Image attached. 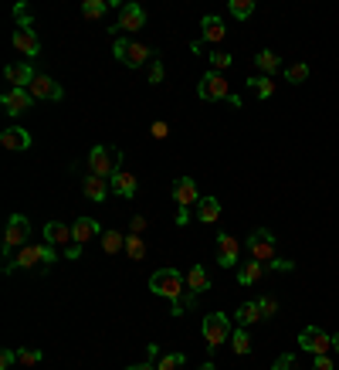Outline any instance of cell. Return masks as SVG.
Segmentation results:
<instances>
[{"instance_id": "6da1fadb", "label": "cell", "mask_w": 339, "mask_h": 370, "mask_svg": "<svg viewBox=\"0 0 339 370\" xmlns=\"http://www.w3.org/2000/svg\"><path fill=\"white\" fill-rule=\"evenodd\" d=\"M150 293L170 299L173 316H184V310H187V299H184V275L177 272V269H156V272L150 275Z\"/></svg>"}, {"instance_id": "7a4b0ae2", "label": "cell", "mask_w": 339, "mask_h": 370, "mask_svg": "<svg viewBox=\"0 0 339 370\" xmlns=\"http://www.w3.org/2000/svg\"><path fill=\"white\" fill-rule=\"evenodd\" d=\"M119 170H122V150H115V146H92V153H89V174L102 177V180H113Z\"/></svg>"}, {"instance_id": "3957f363", "label": "cell", "mask_w": 339, "mask_h": 370, "mask_svg": "<svg viewBox=\"0 0 339 370\" xmlns=\"http://www.w3.org/2000/svg\"><path fill=\"white\" fill-rule=\"evenodd\" d=\"M113 55L122 65H129V68H139V65H146L153 58V48L150 44H143V41H132V38H115L113 41Z\"/></svg>"}, {"instance_id": "277c9868", "label": "cell", "mask_w": 339, "mask_h": 370, "mask_svg": "<svg viewBox=\"0 0 339 370\" xmlns=\"http://www.w3.org/2000/svg\"><path fill=\"white\" fill-rule=\"evenodd\" d=\"M27 238H31V221H27L24 215H14L11 221H7V231H4V258L11 262L14 248H24Z\"/></svg>"}, {"instance_id": "5b68a950", "label": "cell", "mask_w": 339, "mask_h": 370, "mask_svg": "<svg viewBox=\"0 0 339 370\" xmlns=\"http://www.w3.org/2000/svg\"><path fill=\"white\" fill-rule=\"evenodd\" d=\"M248 252L255 262H262V265H271L275 262V234L264 231V228H255L251 238H248Z\"/></svg>"}, {"instance_id": "8992f818", "label": "cell", "mask_w": 339, "mask_h": 370, "mask_svg": "<svg viewBox=\"0 0 339 370\" xmlns=\"http://www.w3.org/2000/svg\"><path fill=\"white\" fill-rule=\"evenodd\" d=\"M231 319H227L224 312H210L204 316V340H207L210 350H217L221 343H227V336H231Z\"/></svg>"}, {"instance_id": "52a82bcc", "label": "cell", "mask_w": 339, "mask_h": 370, "mask_svg": "<svg viewBox=\"0 0 339 370\" xmlns=\"http://www.w3.org/2000/svg\"><path fill=\"white\" fill-rule=\"evenodd\" d=\"M146 27V11L139 7V4H122V11H119V18L113 24V34H136V31H143Z\"/></svg>"}, {"instance_id": "ba28073f", "label": "cell", "mask_w": 339, "mask_h": 370, "mask_svg": "<svg viewBox=\"0 0 339 370\" xmlns=\"http://www.w3.org/2000/svg\"><path fill=\"white\" fill-rule=\"evenodd\" d=\"M197 96L204 98V102H221V98H231V85H227V78L221 72H207V75L200 78V85H197Z\"/></svg>"}, {"instance_id": "9c48e42d", "label": "cell", "mask_w": 339, "mask_h": 370, "mask_svg": "<svg viewBox=\"0 0 339 370\" xmlns=\"http://www.w3.org/2000/svg\"><path fill=\"white\" fill-rule=\"evenodd\" d=\"M299 347L305 353H312V357L329 353V350H333V333L319 330V326H305V330L299 333Z\"/></svg>"}, {"instance_id": "30bf717a", "label": "cell", "mask_w": 339, "mask_h": 370, "mask_svg": "<svg viewBox=\"0 0 339 370\" xmlns=\"http://www.w3.org/2000/svg\"><path fill=\"white\" fill-rule=\"evenodd\" d=\"M27 92L34 96V102H38V98H44V102H61V98H65V89H61L51 75H44V72L34 75V82L27 85Z\"/></svg>"}, {"instance_id": "8fae6325", "label": "cell", "mask_w": 339, "mask_h": 370, "mask_svg": "<svg viewBox=\"0 0 339 370\" xmlns=\"http://www.w3.org/2000/svg\"><path fill=\"white\" fill-rule=\"evenodd\" d=\"M170 194H173V200H177V208H193V204H200V191H197V180H193V177L173 180Z\"/></svg>"}, {"instance_id": "7c38bea8", "label": "cell", "mask_w": 339, "mask_h": 370, "mask_svg": "<svg viewBox=\"0 0 339 370\" xmlns=\"http://www.w3.org/2000/svg\"><path fill=\"white\" fill-rule=\"evenodd\" d=\"M38 262H44V241H41V245L27 241V245L18 252V258H11V262L4 265V272H14V269H34Z\"/></svg>"}, {"instance_id": "4fadbf2b", "label": "cell", "mask_w": 339, "mask_h": 370, "mask_svg": "<svg viewBox=\"0 0 339 370\" xmlns=\"http://www.w3.org/2000/svg\"><path fill=\"white\" fill-rule=\"evenodd\" d=\"M0 106H4L7 116H20V113H27V109L34 106V96H31L27 89H7V92L0 96Z\"/></svg>"}, {"instance_id": "5bb4252c", "label": "cell", "mask_w": 339, "mask_h": 370, "mask_svg": "<svg viewBox=\"0 0 339 370\" xmlns=\"http://www.w3.org/2000/svg\"><path fill=\"white\" fill-rule=\"evenodd\" d=\"M238 258H241V245H238V238L221 231L217 234V265H221V269H234Z\"/></svg>"}, {"instance_id": "9a60e30c", "label": "cell", "mask_w": 339, "mask_h": 370, "mask_svg": "<svg viewBox=\"0 0 339 370\" xmlns=\"http://www.w3.org/2000/svg\"><path fill=\"white\" fill-rule=\"evenodd\" d=\"M0 146L11 150V153H20V150L31 146V133L20 129V126H4V133H0Z\"/></svg>"}, {"instance_id": "2e32d148", "label": "cell", "mask_w": 339, "mask_h": 370, "mask_svg": "<svg viewBox=\"0 0 339 370\" xmlns=\"http://www.w3.org/2000/svg\"><path fill=\"white\" fill-rule=\"evenodd\" d=\"M14 48H18L20 55H27V58H38L41 41H38V34H34V27H18V31H14Z\"/></svg>"}, {"instance_id": "e0dca14e", "label": "cell", "mask_w": 339, "mask_h": 370, "mask_svg": "<svg viewBox=\"0 0 339 370\" xmlns=\"http://www.w3.org/2000/svg\"><path fill=\"white\" fill-rule=\"evenodd\" d=\"M200 34H204V44H221V41L227 38V27H224V20L217 18V14H207V18L200 20Z\"/></svg>"}, {"instance_id": "ac0fdd59", "label": "cell", "mask_w": 339, "mask_h": 370, "mask_svg": "<svg viewBox=\"0 0 339 370\" xmlns=\"http://www.w3.org/2000/svg\"><path fill=\"white\" fill-rule=\"evenodd\" d=\"M34 75H38V72H34L31 65H7V68H4V78L11 82V89H27V85L34 82Z\"/></svg>"}, {"instance_id": "d6986e66", "label": "cell", "mask_w": 339, "mask_h": 370, "mask_svg": "<svg viewBox=\"0 0 339 370\" xmlns=\"http://www.w3.org/2000/svg\"><path fill=\"white\" fill-rule=\"evenodd\" d=\"M82 191H85V197H89V200H95V204H102V200H105V197L113 194V187H109V180H102V177H85V180H82Z\"/></svg>"}, {"instance_id": "ffe728a7", "label": "cell", "mask_w": 339, "mask_h": 370, "mask_svg": "<svg viewBox=\"0 0 339 370\" xmlns=\"http://www.w3.org/2000/svg\"><path fill=\"white\" fill-rule=\"evenodd\" d=\"M44 241L55 245V248H61V245L68 248V245H72V228L61 224V221H48V224H44Z\"/></svg>"}, {"instance_id": "44dd1931", "label": "cell", "mask_w": 339, "mask_h": 370, "mask_svg": "<svg viewBox=\"0 0 339 370\" xmlns=\"http://www.w3.org/2000/svg\"><path fill=\"white\" fill-rule=\"evenodd\" d=\"M95 234H98V221H92V217H75V224H72V241L85 245V241H92Z\"/></svg>"}, {"instance_id": "7402d4cb", "label": "cell", "mask_w": 339, "mask_h": 370, "mask_svg": "<svg viewBox=\"0 0 339 370\" xmlns=\"http://www.w3.org/2000/svg\"><path fill=\"white\" fill-rule=\"evenodd\" d=\"M109 187H113V194H119V197H136V177L129 174V170H119V174L109 180Z\"/></svg>"}, {"instance_id": "603a6c76", "label": "cell", "mask_w": 339, "mask_h": 370, "mask_svg": "<svg viewBox=\"0 0 339 370\" xmlns=\"http://www.w3.org/2000/svg\"><path fill=\"white\" fill-rule=\"evenodd\" d=\"M187 289H190V295H200L204 289H210V275H207V269H204V265H190Z\"/></svg>"}, {"instance_id": "cb8c5ba5", "label": "cell", "mask_w": 339, "mask_h": 370, "mask_svg": "<svg viewBox=\"0 0 339 370\" xmlns=\"http://www.w3.org/2000/svg\"><path fill=\"white\" fill-rule=\"evenodd\" d=\"M113 7L122 11V4H113V0H85V4H82V18H85V20H98L102 14H109Z\"/></svg>"}, {"instance_id": "d4e9b609", "label": "cell", "mask_w": 339, "mask_h": 370, "mask_svg": "<svg viewBox=\"0 0 339 370\" xmlns=\"http://www.w3.org/2000/svg\"><path fill=\"white\" fill-rule=\"evenodd\" d=\"M264 269H268V265L255 262V258H251V262H241V265H238V282H241V286H255L264 275Z\"/></svg>"}, {"instance_id": "484cf974", "label": "cell", "mask_w": 339, "mask_h": 370, "mask_svg": "<svg viewBox=\"0 0 339 370\" xmlns=\"http://www.w3.org/2000/svg\"><path fill=\"white\" fill-rule=\"evenodd\" d=\"M217 217H221V200H217V197H200V204H197V221L214 224Z\"/></svg>"}, {"instance_id": "4316f807", "label": "cell", "mask_w": 339, "mask_h": 370, "mask_svg": "<svg viewBox=\"0 0 339 370\" xmlns=\"http://www.w3.org/2000/svg\"><path fill=\"white\" fill-rule=\"evenodd\" d=\"M255 68H258L262 75L271 78V72H279V68H282V58H279L275 51H258V55H255Z\"/></svg>"}, {"instance_id": "83f0119b", "label": "cell", "mask_w": 339, "mask_h": 370, "mask_svg": "<svg viewBox=\"0 0 339 370\" xmlns=\"http://www.w3.org/2000/svg\"><path fill=\"white\" fill-rule=\"evenodd\" d=\"M248 89H251L258 98H271V96H275V82H271L268 75H251V78H248Z\"/></svg>"}, {"instance_id": "f1b7e54d", "label": "cell", "mask_w": 339, "mask_h": 370, "mask_svg": "<svg viewBox=\"0 0 339 370\" xmlns=\"http://www.w3.org/2000/svg\"><path fill=\"white\" fill-rule=\"evenodd\" d=\"M122 252L129 255V262H143L146 258V241H143V234H126V248Z\"/></svg>"}, {"instance_id": "f546056e", "label": "cell", "mask_w": 339, "mask_h": 370, "mask_svg": "<svg viewBox=\"0 0 339 370\" xmlns=\"http://www.w3.org/2000/svg\"><path fill=\"white\" fill-rule=\"evenodd\" d=\"M126 248V234L122 231H102V252L105 255H119Z\"/></svg>"}, {"instance_id": "4dcf8cb0", "label": "cell", "mask_w": 339, "mask_h": 370, "mask_svg": "<svg viewBox=\"0 0 339 370\" xmlns=\"http://www.w3.org/2000/svg\"><path fill=\"white\" fill-rule=\"evenodd\" d=\"M231 347L238 357H248L251 353V336H248V326H238V330L231 333Z\"/></svg>"}, {"instance_id": "1f68e13d", "label": "cell", "mask_w": 339, "mask_h": 370, "mask_svg": "<svg viewBox=\"0 0 339 370\" xmlns=\"http://www.w3.org/2000/svg\"><path fill=\"white\" fill-rule=\"evenodd\" d=\"M258 319H262L258 299H255V302H245V306L238 310V326H251V323H258Z\"/></svg>"}, {"instance_id": "d6a6232c", "label": "cell", "mask_w": 339, "mask_h": 370, "mask_svg": "<svg viewBox=\"0 0 339 370\" xmlns=\"http://www.w3.org/2000/svg\"><path fill=\"white\" fill-rule=\"evenodd\" d=\"M227 11H231L238 20H248L251 14H255V0H231V4H227Z\"/></svg>"}, {"instance_id": "836d02e7", "label": "cell", "mask_w": 339, "mask_h": 370, "mask_svg": "<svg viewBox=\"0 0 339 370\" xmlns=\"http://www.w3.org/2000/svg\"><path fill=\"white\" fill-rule=\"evenodd\" d=\"M41 360H44V353L34 350V347H20V350H18V364H20V367H38Z\"/></svg>"}, {"instance_id": "e575fe53", "label": "cell", "mask_w": 339, "mask_h": 370, "mask_svg": "<svg viewBox=\"0 0 339 370\" xmlns=\"http://www.w3.org/2000/svg\"><path fill=\"white\" fill-rule=\"evenodd\" d=\"M285 78H288L292 85L305 82V78H309V65H305V61H295V65H288V68H285Z\"/></svg>"}, {"instance_id": "d590c367", "label": "cell", "mask_w": 339, "mask_h": 370, "mask_svg": "<svg viewBox=\"0 0 339 370\" xmlns=\"http://www.w3.org/2000/svg\"><path fill=\"white\" fill-rule=\"evenodd\" d=\"M184 364H187V353H167L156 367H160V370H180Z\"/></svg>"}, {"instance_id": "8d00e7d4", "label": "cell", "mask_w": 339, "mask_h": 370, "mask_svg": "<svg viewBox=\"0 0 339 370\" xmlns=\"http://www.w3.org/2000/svg\"><path fill=\"white\" fill-rule=\"evenodd\" d=\"M14 18H18V27H31V7L27 4H14Z\"/></svg>"}, {"instance_id": "74e56055", "label": "cell", "mask_w": 339, "mask_h": 370, "mask_svg": "<svg viewBox=\"0 0 339 370\" xmlns=\"http://www.w3.org/2000/svg\"><path fill=\"white\" fill-rule=\"evenodd\" d=\"M210 65H214L217 72H224L227 65H231V51H221V48H217V51H210Z\"/></svg>"}, {"instance_id": "f35d334b", "label": "cell", "mask_w": 339, "mask_h": 370, "mask_svg": "<svg viewBox=\"0 0 339 370\" xmlns=\"http://www.w3.org/2000/svg\"><path fill=\"white\" fill-rule=\"evenodd\" d=\"M163 78H167V68H163V61L156 58V61L150 65V85H160Z\"/></svg>"}, {"instance_id": "ab89813d", "label": "cell", "mask_w": 339, "mask_h": 370, "mask_svg": "<svg viewBox=\"0 0 339 370\" xmlns=\"http://www.w3.org/2000/svg\"><path fill=\"white\" fill-rule=\"evenodd\" d=\"M258 310H262V319H268V316H275V310H279V302H275L271 295H264V299H258Z\"/></svg>"}, {"instance_id": "60d3db41", "label": "cell", "mask_w": 339, "mask_h": 370, "mask_svg": "<svg viewBox=\"0 0 339 370\" xmlns=\"http://www.w3.org/2000/svg\"><path fill=\"white\" fill-rule=\"evenodd\" d=\"M271 370H299V364H295V357L292 353H282L279 360H275V367Z\"/></svg>"}, {"instance_id": "b9f144b4", "label": "cell", "mask_w": 339, "mask_h": 370, "mask_svg": "<svg viewBox=\"0 0 339 370\" xmlns=\"http://www.w3.org/2000/svg\"><path fill=\"white\" fill-rule=\"evenodd\" d=\"M150 136H153V139H167V136H170V126L163 122V119H156V122L150 126Z\"/></svg>"}, {"instance_id": "7bdbcfd3", "label": "cell", "mask_w": 339, "mask_h": 370, "mask_svg": "<svg viewBox=\"0 0 339 370\" xmlns=\"http://www.w3.org/2000/svg\"><path fill=\"white\" fill-rule=\"evenodd\" d=\"M312 370H336V364L329 360V353H319V357L312 360Z\"/></svg>"}, {"instance_id": "ee69618b", "label": "cell", "mask_w": 339, "mask_h": 370, "mask_svg": "<svg viewBox=\"0 0 339 370\" xmlns=\"http://www.w3.org/2000/svg\"><path fill=\"white\" fill-rule=\"evenodd\" d=\"M11 364H18V350H0V370H11Z\"/></svg>"}, {"instance_id": "f6af8a7d", "label": "cell", "mask_w": 339, "mask_h": 370, "mask_svg": "<svg viewBox=\"0 0 339 370\" xmlns=\"http://www.w3.org/2000/svg\"><path fill=\"white\" fill-rule=\"evenodd\" d=\"M65 258H68V262H78V258H82V245H78V241H72V245L65 248Z\"/></svg>"}, {"instance_id": "bcb514c9", "label": "cell", "mask_w": 339, "mask_h": 370, "mask_svg": "<svg viewBox=\"0 0 339 370\" xmlns=\"http://www.w3.org/2000/svg\"><path fill=\"white\" fill-rule=\"evenodd\" d=\"M143 231H146V217L136 215L132 217V224H129V234H143Z\"/></svg>"}, {"instance_id": "7dc6e473", "label": "cell", "mask_w": 339, "mask_h": 370, "mask_svg": "<svg viewBox=\"0 0 339 370\" xmlns=\"http://www.w3.org/2000/svg\"><path fill=\"white\" fill-rule=\"evenodd\" d=\"M190 221V211L187 208H180V211H177V224H180V228H184V224H187Z\"/></svg>"}, {"instance_id": "c3c4849f", "label": "cell", "mask_w": 339, "mask_h": 370, "mask_svg": "<svg viewBox=\"0 0 339 370\" xmlns=\"http://www.w3.org/2000/svg\"><path fill=\"white\" fill-rule=\"evenodd\" d=\"M126 370H160V367H153V364H136V367H126Z\"/></svg>"}, {"instance_id": "681fc988", "label": "cell", "mask_w": 339, "mask_h": 370, "mask_svg": "<svg viewBox=\"0 0 339 370\" xmlns=\"http://www.w3.org/2000/svg\"><path fill=\"white\" fill-rule=\"evenodd\" d=\"M197 370H217V367H214V364H210V360H207V364H200V367H197Z\"/></svg>"}, {"instance_id": "f907efd6", "label": "cell", "mask_w": 339, "mask_h": 370, "mask_svg": "<svg viewBox=\"0 0 339 370\" xmlns=\"http://www.w3.org/2000/svg\"><path fill=\"white\" fill-rule=\"evenodd\" d=\"M333 350L339 353V333H336V336H333Z\"/></svg>"}]
</instances>
